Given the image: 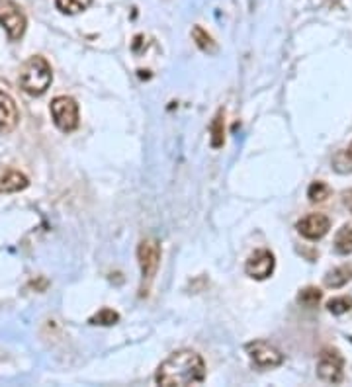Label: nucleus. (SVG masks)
Here are the masks:
<instances>
[{"instance_id": "obj_1", "label": "nucleus", "mask_w": 352, "mask_h": 387, "mask_svg": "<svg viewBox=\"0 0 352 387\" xmlns=\"http://www.w3.org/2000/svg\"><path fill=\"white\" fill-rule=\"evenodd\" d=\"M206 380L203 358L194 350H178L159 366L155 381L163 387L198 386Z\"/></svg>"}, {"instance_id": "obj_11", "label": "nucleus", "mask_w": 352, "mask_h": 387, "mask_svg": "<svg viewBox=\"0 0 352 387\" xmlns=\"http://www.w3.org/2000/svg\"><path fill=\"white\" fill-rule=\"evenodd\" d=\"M28 184H30V182H28V179L24 176L22 172L10 171L0 179V192L2 194L20 192L24 188H28Z\"/></svg>"}, {"instance_id": "obj_22", "label": "nucleus", "mask_w": 352, "mask_h": 387, "mask_svg": "<svg viewBox=\"0 0 352 387\" xmlns=\"http://www.w3.org/2000/svg\"><path fill=\"white\" fill-rule=\"evenodd\" d=\"M343 203H345V208L352 213V190H346V192L343 194Z\"/></svg>"}, {"instance_id": "obj_7", "label": "nucleus", "mask_w": 352, "mask_h": 387, "mask_svg": "<svg viewBox=\"0 0 352 387\" xmlns=\"http://www.w3.org/2000/svg\"><path fill=\"white\" fill-rule=\"evenodd\" d=\"M343 366L345 360L337 350H323L317 364V376L327 383H338L343 381Z\"/></svg>"}, {"instance_id": "obj_2", "label": "nucleus", "mask_w": 352, "mask_h": 387, "mask_svg": "<svg viewBox=\"0 0 352 387\" xmlns=\"http://www.w3.org/2000/svg\"><path fill=\"white\" fill-rule=\"evenodd\" d=\"M53 81V73L49 63L44 57H31L26 65H24L22 73H20V89L30 94V96H41L45 90L49 89Z\"/></svg>"}, {"instance_id": "obj_19", "label": "nucleus", "mask_w": 352, "mask_h": 387, "mask_svg": "<svg viewBox=\"0 0 352 387\" xmlns=\"http://www.w3.org/2000/svg\"><path fill=\"white\" fill-rule=\"evenodd\" d=\"M331 196V188L329 184H325V182H321V180H317V182H313L311 186H309L308 190V198L313 203H319V201H325L327 198Z\"/></svg>"}, {"instance_id": "obj_5", "label": "nucleus", "mask_w": 352, "mask_h": 387, "mask_svg": "<svg viewBox=\"0 0 352 387\" xmlns=\"http://www.w3.org/2000/svg\"><path fill=\"white\" fill-rule=\"evenodd\" d=\"M0 26L6 30L10 39H20L24 36L28 20L14 0H0Z\"/></svg>"}, {"instance_id": "obj_3", "label": "nucleus", "mask_w": 352, "mask_h": 387, "mask_svg": "<svg viewBox=\"0 0 352 387\" xmlns=\"http://www.w3.org/2000/svg\"><path fill=\"white\" fill-rule=\"evenodd\" d=\"M137 261H139V268H141V293L145 296L153 280H155L159 264H161V243L157 238H143L137 246Z\"/></svg>"}, {"instance_id": "obj_14", "label": "nucleus", "mask_w": 352, "mask_h": 387, "mask_svg": "<svg viewBox=\"0 0 352 387\" xmlns=\"http://www.w3.org/2000/svg\"><path fill=\"white\" fill-rule=\"evenodd\" d=\"M210 131H211V147H213V149L223 147L225 129H223V112H221V110L216 114V118H213V121H211Z\"/></svg>"}, {"instance_id": "obj_10", "label": "nucleus", "mask_w": 352, "mask_h": 387, "mask_svg": "<svg viewBox=\"0 0 352 387\" xmlns=\"http://www.w3.org/2000/svg\"><path fill=\"white\" fill-rule=\"evenodd\" d=\"M20 121V112H18V106L12 100L10 94L0 90V134L8 135L12 134Z\"/></svg>"}, {"instance_id": "obj_4", "label": "nucleus", "mask_w": 352, "mask_h": 387, "mask_svg": "<svg viewBox=\"0 0 352 387\" xmlns=\"http://www.w3.org/2000/svg\"><path fill=\"white\" fill-rule=\"evenodd\" d=\"M53 124L59 127L63 134H71L79 127V104L75 98L57 96L51 102Z\"/></svg>"}, {"instance_id": "obj_12", "label": "nucleus", "mask_w": 352, "mask_h": 387, "mask_svg": "<svg viewBox=\"0 0 352 387\" xmlns=\"http://www.w3.org/2000/svg\"><path fill=\"white\" fill-rule=\"evenodd\" d=\"M352 280V266H338L333 272L325 276V286L327 288H333V290H337V288H343L345 283H348Z\"/></svg>"}, {"instance_id": "obj_15", "label": "nucleus", "mask_w": 352, "mask_h": 387, "mask_svg": "<svg viewBox=\"0 0 352 387\" xmlns=\"http://www.w3.org/2000/svg\"><path fill=\"white\" fill-rule=\"evenodd\" d=\"M90 2H92V0H55V6H57V10L63 12V14L73 16L86 10V8L90 6Z\"/></svg>"}, {"instance_id": "obj_6", "label": "nucleus", "mask_w": 352, "mask_h": 387, "mask_svg": "<svg viewBox=\"0 0 352 387\" xmlns=\"http://www.w3.org/2000/svg\"><path fill=\"white\" fill-rule=\"evenodd\" d=\"M245 348H247L248 358L258 368H278L284 364V354L274 344L266 343V341H253Z\"/></svg>"}, {"instance_id": "obj_8", "label": "nucleus", "mask_w": 352, "mask_h": 387, "mask_svg": "<svg viewBox=\"0 0 352 387\" xmlns=\"http://www.w3.org/2000/svg\"><path fill=\"white\" fill-rule=\"evenodd\" d=\"M274 266H276L274 254L266 251V248H261V251H255L248 256L247 264H245V272L253 280H266L274 272Z\"/></svg>"}, {"instance_id": "obj_18", "label": "nucleus", "mask_w": 352, "mask_h": 387, "mask_svg": "<svg viewBox=\"0 0 352 387\" xmlns=\"http://www.w3.org/2000/svg\"><path fill=\"white\" fill-rule=\"evenodd\" d=\"M118 321H120V315L114 311V309H110V307H104V309H100L96 315H92L89 323L90 325H100V327H112Z\"/></svg>"}, {"instance_id": "obj_21", "label": "nucleus", "mask_w": 352, "mask_h": 387, "mask_svg": "<svg viewBox=\"0 0 352 387\" xmlns=\"http://www.w3.org/2000/svg\"><path fill=\"white\" fill-rule=\"evenodd\" d=\"M298 301H300L301 306H306V307L317 306V303L321 301V291L317 290V288H306V290L300 291Z\"/></svg>"}, {"instance_id": "obj_16", "label": "nucleus", "mask_w": 352, "mask_h": 387, "mask_svg": "<svg viewBox=\"0 0 352 387\" xmlns=\"http://www.w3.org/2000/svg\"><path fill=\"white\" fill-rule=\"evenodd\" d=\"M335 251L338 254H352V225H345L335 237Z\"/></svg>"}, {"instance_id": "obj_13", "label": "nucleus", "mask_w": 352, "mask_h": 387, "mask_svg": "<svg viewBox=\"0 0 352 387\" xmlns=\"http://www.w3.org/2000/svg\"><path fill=\"white\" fill-rule=\"evenodd\" d=\"M192 38H194L196 45H198L203 53H210V55L218 53V44L213 41V38H211L208 31L203 30L202 26H194V28H192Z\"/></svg>"}, {"instance_id": "obj_20", "label": "nucleus", "mask_w": 352, "mask_h": 387, "mask_svg": "<svg viewBox=\"0 0 352 387\" xmlns=\"http://www.w3.org/2000/svg\"><path fill=\"white\" fill-rule=\"evenodd\" d=\"M327 309H329L333 315H343V313L352 309V299L346 298V296H343V298H333L327 301Z\"/></svg>"}, {"instance_id": "obj_17", "label": "nucleus", "mask_w": 352, "mask_h": 387, "mask_svg": "<svg viewBox=\"0 0 352 387\" xmlns=\"http://www.w3.org/2000/svg\"><path fill=\"white\" fill-rule=\"evenodd\" d=\"M333 169L341 174L352 172V143L348 145V149L338 151L337 155L333 156Z\"/></svg>"}, {"instance_id": "obj_9", "label": "nucleus", "mask_w": 352, "mask_h": 387, "mask_svg": "<svg viewBox=\"0 0 352 387\" xmlns=\"http://www.w3.org/2000/svg\"><path fill=\"white\" fill-rule=\"evenodd\" d=\"M296 227H298L301 237L309 238V241H319L329 233L331 221L329 217L323 216V213H309L303 219H300Z\"/></svg>"}]
</instances>
